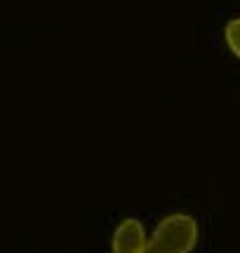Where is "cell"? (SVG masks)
<instances>
[{
  "instance_id": "obj_3",
  "label": "cell",
  "mask_w": 240,
  "mask_h": 253,
  "mask_svg": "<svg viewBox=\"0 0 240 253\" xmlns=\"http://www.w3.org/2000/svg\"><path fill=\"white\" fill-rule=\"evenodd\" d=\"M224 36H226V45H229V49L240 59V19H233V21L226 24Z\"/></svg>"
},
{
  "instance_id": "obj_2",
  "label": "cell",
  "mask_w": 240,
  "mask_h": 253,
  "mask_svg": "<svg viewBox=\"0 0 240 253\" xmlns=\"http://www.w3.org/2000/svg\"><path fill=\"white\" fill-rule=\"evenodd\" d=\"M144 246H146V235H144V225L137 218H127L116 227L113 253H141Z\"/></svg>"
},
{
  "instance_id": "obj_4",
  "label": "cell",
  "mask_w": 240,
  "mask_h": 253,
  "mask_svg": "<svg viewBox=\"0 0 240 253\" xmlns=\"http://www.w3.org/2000/svg\"><path fill=\"white\" fill-rule=\"evenodd\" d=\"M141 253H163V251H160V249H158L153 242H146V246L141 249Z\"/></svg>"
},
{
  "instance_id": "obj_1",
  "label": "cell",
  "mask_w": 240,
  "mask_h": 253,
  "mask_svg": "<svg viewBox=\"0 0 240 253\" xmlns=\"http://www.w3.org/2000/svg\"><path fill=\"white\" fill-rule=\"evenodd\" d=\"M151 242L163 253H191L198 242V223L186 213H172L158 223Z\"/></svg>"
}]
</instances>
